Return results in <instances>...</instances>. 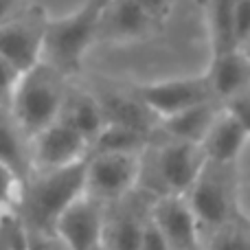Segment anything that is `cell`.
Wrapping results in <instances>:
<instances>
[{
	"label": "cell",
	"mask_w": 250,
	"mask_h": 250,
	"mask_svg": "<svg viewBox=\"0 0 250 250\" xmlns=\"http://www.w3.org/2000/svg\"><path fill=\"white\" fill-rule=\"evenodd\" d=\"M86 167L88 160L55 171H42L24 187L20 207L26 229L53 235L57 220L86 195Z\"/></svg>",
	"instance_id": "1"
},
{
	"label": "cell",
	"mask_w": 250,
	"mask_h": 250,
	"mask_svg": "<svg viewBox=\"0 0 250 250\" xmlns=\"http://www.w3.org/2000/svg\"><path fill=\"white\" fill-rule=\"evenodd\" d=\"M62 75L48 64L40 62L35 68L24 73L16 86L11 99V112L18 127L29 138H35L40 132L60 119L66 92Z\"/></svg>",
	"instance_id": "2"
},
{
	"label": "cell",
	"mask_w": 250,
	"mask_h": 250,
	"mask_svg": "<svg viewBox=\"0 0 250 250\" xmlns=\"http://www.w3.org/2000/svg\"><path fill=\"white\" fill-rule=\"evenodd\" d=\"M204 165L207 156L200 145L167 141L154 151H147V156L143 154L138 182H143L158 198L187 195L200 178Z\"/></svg>",
	"instance_id": "3"
},
{
	"label": "cell",
	"mask_w": 250,
	"mask_h": 250,
	"mask_svg": "<svg viewBox=\"0 0 250 250\" xmlns=\"http://www.w3.org/2000/svg\"><path fill=\"white\" fill-rule=\"evenodd\" d=\"M97 11L92 4L83 2L77 11L46 22L42 62L53 70L68 77L82 68V62L90 44L97 40Z\"/></svg>",
	"instance_id": "4"
},
{
	"label": "cell",
	"mask_w": 250,
	"mask_h": 250,
	"mask_svg": "<svg viewBox=\"0 0 250 250\" xmlns=\"http://www.w3.org/2000/svg\"><path fill=\"white\" fill-rule=\"evenodd\" d=\"M233 167L235 165L207 163L195 185L185 195L200 224V230L211 229L213 233H217L224 226L237 222Z\"/></svg>",
	"instance_id": "5"
},
{
	"label": "cell",
	"mask_w": 250,
	"mask_h": 250,
	"mask_svg": "<svg viewBox=\"0 0 250 250\" xmlns=\"http://www.w3.org/2000/svg\"><path fill=\"white\" fill-rule=\"evenodd\" d=\"M141 158L136 154H90L86 167V195L104 202L125 198L141 178Z\"/></svg>",
	"instance_id": "6"
},
{
	"label": "cell",
	"mask_w": 250,
	"mask_h": 250,
	"mask_svg": "<svg viewBox=\"0 0 250 250\" xmlns=\"http://www.w3.org/2000/svg\"><path fill=\"white\" fill-rule=\"evenodd\" d=\"M134 97L141 99L158 121L185 112L189 108L213 101L211 88H208L207 75H193V77H176L165 82L145 83L134 88Z\"/></svg>",
	"instance_id": "7"
},
{
	"label": "cell",
	"mask_w": 250,
	"mask_h": 250,
	"mask_svg": "<svg viewBox=\"0 0 250 250\" xmlns=\"http://www.w3.org/2000/svg\"><path fill=\"white\" fill-rule=\"evenodd\" d=\"M88 156H90V143L73 127L64 125L62 121H55L33 138L31 165L40 169L38 173L55 171V169L83 163L88 160Z\"/></svg>",
	"instance_id": "8"
},
{
	"label": "cell",
	"mask_w": 250,
	"mask_h": 250,
	"mask_svg": "<svg viewBox=\"0 0 250 250\" xmlns=\"http://www.w3.org/2000/svg\"><path fill=\"white\" fill-rule=\"evenodd\" d=\"M46 22L38 16H24L0 24V57L20 75L29 73L42 62Z\"/></svg>",
	"instance_id": "9"
},
{
	"label": "cell",
	"mask_w": 250,
	"mask_h": 250,
	"mask_svg": "<svg viewBox=\"0 0 250 250\" xmlns=\"http://www.w3.org/2000/svg\"><path fill=\"white\" fill-rule=\"evenodd\" d=\"M53 233L66 250H101L105 242V220L101 204L90 195L79 198L57 220Z\"/></svg>",
	"instance_id": "10"
},
{
	"label": "cell",
	"mask_w": 250,
	"mask_h": 250,
	"mask_svg": "<svg viewBox=\"0 0 250 250\" xmlns=\"http://www.w3.org/2000/svg\"><path fill=\"white\" fill-rule=\"evenodd\" d=\"M149 220L163 233L171 250H198L200 224L185 195L158 198L151 208Z\"/></svg>",
	"instance_id": "11"
},
{
	"label": "cell",
	"mask_w": 250,
	"mask_h": 250,
	"mask_svg": "<svg viewBox=\"0 0 250 250\" xmlns=\"http://www.w3.org/2000/svg\"><path fill=\"white\" fill-rule=\"evenodd\" d=\"M213 101H229L250 92V62L242 48L211 55V64L204 70Z\"/></svg>",
	"instance_id": "12"
},
{
	"label": "cell",
	"mask_w": 250,
	"mask_h": 250,
	"mask_svg": "<svg viewBox=\"0 0 250 250\" xmlns=\"http://www.w3.org/2000/svg\"><path fill=\"white\" fill-rule=\"evenodd\" d=\"M248 138L250 136L244 129V125L235 119V114H230L222 105V110L217 112L215 121H213L207 138L202 141L200 147H202L204 156H207V163L235 165V160L239 158Z\"/></svg>",
	"instance_id": "13"
},
{
	"label": "cell",
	"mask_w": 250,
	"mask_h": 250,
	"mask_svg": "<svg viewBox=\"0 0 250 250\" xmlns=\"http://www.w3.org/2000/svg\"><path fill=\"white\" fill-rule=\"evenodd\" d=\"M154 26V22L141 11L134 0H112L99 11L97 38L104 40H132L141 38Z\"/></svg>",
	"instance_id": "14"
},
{
	"label": "cell",
	"mask_w": 250,
	"mask_h": 250,
	"mask_svg": "<svg viewBox=\"0 0 250 250\" xmlns=\"http://www.w3.org/2000/svg\"><path fill=\"white\" fill-rule=\"evenodd\" d=\"M99 108L105 125H121L147 136L158 121V117L141 99H136L134 92L132 95H105L99 101Z\"/></svg>",
	"instance_id": "15"
},
{
	"label": "cell",
	"mask_w": 250,
	"mask_h": 250,
	"mask_svg": "<svg viewBox=\"0 0 250 250\" xmlns=\"http://www.w3.org/2000/svg\"><path fill=\"white\" fill-rule=\"evenodd\" d=\"M222 108H217L215 101L195 105L185 112L169 117L160 121V129L169 136V141H180V143H191V145H202V141L207 138L208 129H211L213 121H215L217 112Z\"/></svg>",
	"instance_id": "16"
},
{
	"label": "cell",
	"mask_w": 250,
	"mask_h": 250,
	"mask_svg": "<svg viewBox=\"0 0 250 250\" xmlns=\"http://www.w3.org/2000/svg\"><path fill=\"white\" fill-rule=\"evenodd\" d=\"M57 121L73 127L75 132L82 134L90 145H92V141L99 136V132L105 125L104 114H101V108H99V101H95L88 95H82V92L66 95Z\"/></svg>",
	"instance_id": "17"
},
{
	"label": "cell",
	"mask_w": 250,
	"mask_h": 250,
	"mask_svg": "<svg viewBox=\"0 0 250 250\" xmlns=\"http://www.w3.org/2000/svg\"><path fill=\"white\" fill-rule=\"evenodd\" d=\"M149 136L121 125H104L99 136L92 141L90 154H136L141 156L147 149Z\"/></svg>",
	"instance_id": "18"
},
{
	"label": "cell",
	"mask_w": 250,
	"mask_h": 250,
	"mask_svg": "<svg viewBox=\"0 0 250 250\" xmlns=\"http://www.w3.org/2000/svg\"><path fill=\"white\" fill-rule=\"evenodd\" d=\"M233 4L235 0H211L208 9V26H211V53L222 55L237 48L233 26Z\"/></svg>",
	"instance_id": "19"
},
{
	"label": "cell",
	"mask_w": 250,
	"mask_h": 250,
	"mask_svg": "<svg viewBox=\"0 0 250 250\" xmlns=\"http://www.w3.org/2000/svg\"><path fill=\"white\" fill-rule=\"evenodd\" d=\"M0 163L7 165L13 173L22 180V185H29V176H31V154L24 151L18 132L11 127L7 121L0 119Z\"/></svg>",
	"instance_id": "20"
},
{
	"label": "cell",
	"mask_w": 250,
	"mask_h": 250,
	"mask_svg": "<svg viewBox=\"0 0 250 250\" xmlns=\"http://www.w3.org/2000/svg\"><path fill=\"white\" fill-rule=\"evenodd\" d=\"M143 226H145V222H141L129 213L117 217L112 226L105 229L104 250H141Z\"/></svg>",
	"instance_id": "21"
},
{
	"label": "cell",
	"mask_w": 250,
	"mask_h": 250,
	"mask_svg": "<svg viewBox=\"0 0 250 250\" xmlns=\"http://www.w3.org/2000/svg\"><path fill=\"white\" fill-rule=\"evenodd\" d=\"M22 193H24V185L22 180L7 167L0 163V224L13 213L16 204H20Z\"/></svg>",
	"instance_id": "22"
},
{
	"label": "cell",
	"mask_w": 250,
	"mask_h": 250,
	"mask_svg": "<svg viewBox=\"0 0 250 250\" xmlns=\"http://www.w3.org/2000/svg\"><path fill=\"white\" fill-rule=\"evenodd\" d=\"M246 229L248 226H242V224H237V222L224 226L222 230L213 233L208 250H248V246H246Z\"/></svg>",
	"instance_id": "23"
},
{
	"label": "cell",
	"mask_w": 250,
	"mask_h": 250,
	"mask_svg": "<svg viewBox=\"0 0 250 250\" xmlns=\"http://www.w3.org/2000/svg\"><path fill=\"white\" fill-rule=\"evenodd\" d=\"M233 26H235V42H237V48H244L250 42V0H235Z\"/></svg>",
	"instance_id": "24"
},
{
	"label": "cell",
	"mask_w": 250,
	"mask_h": 250,
	"mask_svg": "<svg viewBox=\"0 0 250 250\" xmlns=\"http://www.w3.org/2000/svg\"><path fill=\"white\" fill-rule=\"evenodd\" d=\"M22 75L13 68L11 64L0 57V105H11V99H13V92H16V86L20 82Z\"/></svg>",
	"instance_id": "25"
},
{
	"label": "cell",
	"mask_w": 250,
	"mask_h": 250,
	"mask_svg": "<svg viewBox=\"0 0 250 250\" xmlns=\"http://www.w3.org/2000/svg\"><path fill=\"white\" fill-rule=\"evenodd\" d=\"M134 2L141 7V11L145 13L154 24H158L160 20H165V18L169 16L173 0H134Z\"/></svg>",
	"instance_id": "26"
},
{
	"label": "cell",
	"mask_w": 250,
	"mask_h": 250,
	"mask_svg": "<svg viewBox=\"0 0 250 250\" xmlns=\"http://www.w3.org/2000/svg\"><path fill=\"white\" fill-rule=\"evenodd\" d=\"M141 250H171V246L167 244V239L163 237V233L156 229V224L151 220H147L145 226H143Z\"/></svg>",
	"instance_id": "27"
},
{
	"label": "cell",
	"mask_w": 250,
	"mask_h": 250,
	"mask_svg": "<svg viewBox=\"0 0 250 250\" xmlns=\"http://www.w3.org/2000/svg\"><path fill=\"white\" fill-rule=\"evenodd\" d=\"M24 250H55L51 242V235H42L35 233V230H29V239H26V248Z\"/></svg>",
	"instance_id": "28"
},
{
	"label": "cell",
	"mask_w": 250,
	"mask_h": 250,
	"mask_svg": "<svg viewBox=\"0 0 250 250\" xmlns=\"http://www.w3.org/2000/svg\"><path fill=\"white\" fill-rule=\"evenodd\" d=\"M18 0H0V24H4V22L9 20V13L16 9Z\"/></svg>",
	"instance_id": "29"
},
{
	"label": "cell",
	"mask_w": 250,
	"mask_h": 250,
	"mask_svg": "<svg viewBox=\"0 0 250 250\" xmlns=\"http://www.w3.org/2000/svg\"><path fill=\"white\" fill-rule=\"evenodd\" d=\"M86 2H88V4H92V7H95L97 11H101V9H104L108 2H112V0H86Z\"/></svg>",
	"instance_id": "30"
},
{
	"label": "cell",
	"mask_w": 250,
	"mask_h": 250,
	"mask_svg": "<svg viewBox=\"0 0 250 250\" xmlns=\"http://www.w3.org/2000/svg\"><path fill=\"white\" fill-rule=\"evenodd\" d=\"M0 250H11V246H9L7 242H4V237L0 235Z\"/></svg>",
	"instance_id": "31"
},
{
	"label": "cell",
	"mask_w": 250,
	"mask_h": 250,
	"mask_svg": "<svg viewBox=\"0 0 250 250\" xmlns=\"http://www.w3.org/2000/svg\"><path fill=\"white\" fill-rule=\"evenodd\" d=\"M242 51H244V53H246V57H248V62H250V42H248V44H246V46H244V48H242Z\"/></svg>",
	"instance_id": "32"
},
{
	"label": "cell",
	"mask_w": 250,
	"mask_h": 250,
	"mask_svg": "<svg viewBox=\"0 0 250 250\" xmlns=\"http://www.w3.org/2000/svg\"><path fill=\"white\" fill-rule=\"evenodd\" d=\"M246 246H248V250H250V226L246 229Z\"/></svg>",
	"instance_id": "33"
},
{
	"label": "cell",
	"mask_w": 250,
	"mask_h": 250,
	"mask_svg": "<svg viewBox=\"0 0 250 250\" xmlns=\"http://www.w3.org/2000/svg\"><path fill=\"white\" fill-rule=\"evenodd\" d=\"M101 250H104V248H101Z\"/></svg>",
	"instance_id": "34"
}]
</instances>
